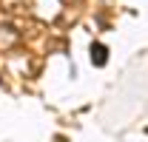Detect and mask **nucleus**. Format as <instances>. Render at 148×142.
<instances>
[{
  "label": "nucleus",
  "mask_w": 148,
  "mask_h": 142,
  "mask_svg": "<svg viewBox=\"0 0 148 142\" xmlns=\"http://www.w3.org/2000/svg\"><path fill=\"white\" fill-rule=\"evenodd\" d=\"M94 63H97V66L106 63V48H103V46H94Z\"/></svg>",
  "instance_id": "nucleus-1"
}]
</instances>
